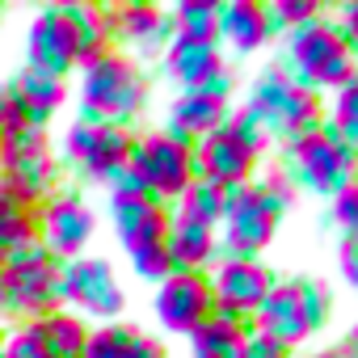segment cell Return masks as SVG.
<instances>
[{"instance_id": "cell-1", "label": "cell", "mask_w": 358, "mask_h": 358, "mask_svg": "<svg viewBox=\"0 0 358 358\" xmlns=\"http://www.w3.org/2000/svg\"><path fill=\"white\" fill-rule=\"evenodd\" d=\"M76 118L89 122H110V127H131L148 110L152 80L143 64H135L122 51H106L101 59L76 68Z\"/></svg>"}, {"instance_id": "cell-2", "label": "cell", "mask_w": 358, "mask_h": 358, "mask_svg": "<svg viewBox=\"0 0 358 358\" xmlns=\"http://www.w3.org/2000/svg\"><path fill=\"white\" fill-rule=\"evenodd\" d=\"M333 312L329 287L316 278H278L270 287V295L262 299V308L253 312L249 329L266 341H274L287 354H299L312 345V337L324 333Z\"/></svg>"}, {"instance_id": "cell-3", "label": "cell", "mask_w": 358, "mask_h": 358, "mask_svg": "<svg viewBox=\"0 0 358 358\" xmlns=\"http://www.w3.org/2000/svg\"><path fill=\"white\" fill-rule=\"evenodd\" d=\"M282 68L312 93L329 97L341 85L358 76V59L341 34V26L324 13L320 22H308L291 34H282Z\"/></svg>"}, {"instance_id": "cell-4", "label": "cell", "mask_w": 358, "mask_h": 358, "mask_svg": "<svg viewBox=\"0 0 358 358\" xmlns=\"http://www.w3.org/2000/svg\"><path fill=\"white\" fill-rule=\"evenodd\" d=\"M241 106L266 127L270 143H291V139L312 135V131L324 127V97L303 89L282 64L266 68L253 80V89H249V97Z\"/></svg>"}, {"instance_id": "cell-5", "label": "cell", "mask_w": 358, "mask_h": 358, "mask_svg": "<svg viewBox=\"0 0 358 358\" xmlns=\"http://www.w3.org/2000/svg\"><path fill=\"white\" fill-rule=\"evenodd\" d=\"M131 143L135 131L131 127H110V122H89V118H72L64 127V135L55 139V156L64 164V173L76 186H114L127 173L131 160Z\"/></svg>"}, {"instance_id": "cell-6", "label": "cell", "mask_w": 358, "mask_h": 358, "mask_svg": "<svg viewBox=\"0 0 358 358\" xmlns=\"http://www.w3.org/2000/svg\"><path fill=\"white\" fill-rule=\"evenodd\" d=\"M68 186V173L55 156V139L47 127H26L0 143V190L22 207H38Z\"/></svg>"}, {"instance_id": "cell-7", "label": "cell", "mask_w": 358, "mask_h": 358, "mask_svg": "<svg viewBox=\"0 0 358 358\" xmlns=\"http://www.w3.org/2000/svg\"><path fill=\"white\" fill-rule=\"evenodd\" d=\"M127 177L152 194L156 203L173 207L194 182H199V169H194V143H182L177 135H169L164 127L156 131H135L131 143V160H127Z\"/></svg>"}, {"instance_id": "cell-8", "label": "cell", "mask_w": 358, "mask_h": 358, "mask_svg": "<svg viewBox=\"0 0 358 358\" xmlns=\"http://www.w3.org/2000/svg\"><path fill=\"white\" fill-rule=\"evenodd\" d=\"M59 266L64 262H55L43 245H30L0 266V324H30L59 308Z\"/></svg>"}, {"instance_id": "cell-9", "label": "cell", "mask_w": 358, "mask_h": 358, "mask_svg": "<svg viewBox=\"0 0 358 358\" xmlns=\"http://www.w3.org/2000/svg\"><path fill=\"white\" fill-rule=\"evenodd\" d=\"M282 164L295 177L299 194H316V199H333L341 186H350L358 177V152L350 143H341L333 131H312L299 135L291 143H282Z\"/></svg>"}, {"instance_id": "cell-10", "label": "cell", "mask_w": 358, "mask_h": 358, "mask_svg": "<svg viewBox=\"0 0 358 358\" xmlns=\"http://www.w3.org/2000/svg\"><path fill=\"white\" fill-rule=\"evenodd\" d=\"M59 308L85 316L89 324H110L122 320L127 312V287L114 270L110 257L85 253L59 266Z\"/></svg>"}, {"instance_id": "cell-11", "label": "cell", "mask_w": 358, "mask_h": 358, "mask_svg": "<svg viewBox=\"0 0 358 358\" xmlns=\"http://www.w3.org/2000/svg\"><path fill=\"white\" fill-rule=\"evenodd\" d=\"M101 228V215L97 207L85 199L80 186H64L59 194H51L47 203L34 207V232H38V245L55 257V262H72V257H85L93 236Z\"/></svg>"}, {"instance_id": "cell-12", "label": "cell", "mask_w": 358, "mask_h": 358, "mask_svg": "<svg viewBox=\"0 0 358 358\" xmlns=\"http://www.w3.org/2000/svg\"><path fill=\"white\" fill-rule=\"evenodd\" d=\"M282 215L257 194V186L224 190V220H220V257H262L278 241Z\"/></svg>"}, {"instance_id": "cell-13", "label": "cell", "mask_w": 358, "mask_h": 358, "mask_svg": "<svg viewBox=\"0 0 358 358\" xmlns=\"http://www.w3.org/2000/svg\"><path fill=\"white\" fill-rule=\"evenodd\" d=\"M106 215L114 228V241L122 245V253H143L169 241V207L156 203L152 194H143L131 177L122 173L118 182L106 190Z\"/></svg>"}, {"instance_id": "cell-14", "label": "cell", "mask_w": 358, "mask_h": 358, "mask_svg": "<svg viewBox=\"0 0 358 358\" xmlns=\"http://www.w3.org/2000/svg\"><path fill=\"white\" fill-rule=\"evenodd\" d=\"M207 282H211V299H215L220 316L253 320V312L262 308V299L270 295L278 274L262 257H220L207 270Z\"/></svg>"}, {"instance_id": "cell-15", "label": "cell", "mask_w": 358, "mask_h": 358, "mask_svg": "<svg viewBox=\"0 0 358 358\" xmlns=\"http://www.w3.org/2000/svg\"><path fill=\"white\" fill-rule=\"evenodd\" d=\"M262 152L232 127L224 122L215 135L199 139L194 143V169H199V182L215 186V190H236V186H249L257 169H262Z\"/></svg>"}, {"instance_id": "cell-16", "label": "cell", "mask_w": 358, "mask_h": 358, "mask_svg": "<svg viewBox=\"0 0 358 358\" xmlns=\"http://www.w3.org/2000/svg\"><path fill=\"white\" fill-rule=\"evenodd\" d=\"M110 9V43L114 51L131 55L135 64L143 59H160L164 47L173 43V22L164 5L152 0H122V5H106Z\"/></svg>"}, {"instance_id": "cell-17", "label": "cell", "mask_w": 358, "mask_h": 358, "mask_svg": "<svg viewBox=\"0 0 358 358\" xmlns=\"http://www.w3.org/2000/svg\"><path fill=\"white\" fill-rule=\"evenodd\" d=\"M152 316H156V324L169 337H190L207 316H215V299H211L207 274L173 270L164 282H156V291H152Z\"/></svg>"}, {"instance_id": "cell-18", "label": "cell", "mask_w": 358, "mask_h": 358, "mask_svg": "<svg viewBox=\"0 0 358 358\" xmlns=\"http://www.w3.org/2000/svg\"><path fill=\"white\" fill-rule=\"evenodd\" d=\"M164 76L177 85V93L186 89H211V93H236V76L228 68V55L220 43H190V38H173L160 55Z\"/></svg>"}, {"instance_id": "cell-19", "label": "cell", "mask_w": 358, "mask_h": 358, "mask_svg": "<svg viewBox=\"0 0 358 358\" xmlns=\"http://www.w3.org/2000/svg\"><path fill=\"white\" fill-rule=\"evenodd\" d=\"M22 51H26V68L47 72V76H59V80H68V76L80 68V64H76L72 30H68L59 5H43V9L30 17L26 38H22Z\"/></svg>"}, {"instance_id": "cell-20", "label": "cell", "mask_w": 358, "mask_h": 358, "mask_svg": "<svg viewBox=\"0 0 358 358\" xmlns=\"http://www.w3.org/2000/svg\"><path fill=\"white\" fill-rule=\"evenodd\" d=\"M236 101L228 93H211V89H186L169 101V114H164V131L177 135L182 143H199L207 135H215L228 118H232Z\"/></svg>"}, {"instance_id": "cell-21", "label": "cell", "mask_w": 358, "mask_h": 358, "mask_svg": "<svg viewBox=\"0 0 358 358\" xmlns=\"http://www.w3.org/2000/svg\"><path fill=\"white\" fill-rule=\"evenodd\" d=\"M274 26L266 0H224L220 5V51L224 55H257L270 47Z\"/></svg>"}, {"instance_id": "cell-22", "label": "cell", "mask_w": 358, "mask_h": 358, "mask_svg": "<svg viewBox=\"0 0 358 358\" xmlns=\"http://www.w3.org/2000/svg\"><path fill=\"white\" fill-rule=\"evenodd\" d=\"M9 89L17 93V101H22L30 127H47V131H51V118L72 101V85H68V80L47 76V72H34V68H26V64L9 76Z\"/></svg>"}, {"instance_id": "cell-23", "label": "cell", "mask_w": 358, "mask_h": 358, "mask_svg": "<svg viewBox=\"0 0 358 358\" xmlns=\"http://www.w3.org/2000/svg\"><path fill=\"white\" fill-rule=\"evenodd\" d=\"M85 358H169L164 341L143 333L131 320H110V324H93Z\"/></svg>"}, {"instance_id": "cell-24", "label": "cell", "mask_w": 358, "mask_h": 358, "mask_svg": "<svg viewBox=\"0 0 358 358\" xmlns=\"http://www.w3.org/2000/svg\"><path fill=\"white\" fill-rule=\"evenodd\" d=\"M64 22L72 30V43H76V64H93L101 59L106 51H114L110 43V9L97 5V0H64Z\"/></svg>"}, {"instance_id": "cell-25", "label": "cell", "mask_w": 358, "mask_h": 358, "mask_svg": "<svg viewBox=\"0 0 358 358\" xmlns=\"http://www.w3.org/2000/svg\"><path fill=\"white\" fill-rule=\"evenodd\" d=\"M169 257L173 270H186V274H207L220 262V232L190 224V220H173L169 215Z\"/></svg>"}, {"instance_id": "cell-26", "label": "cell", "mask_w": 358, "mask_h": 358, "mask_svg": "<svg viewBox=\"0 0 358 358\" xmlns=\"http://www.w3.org/2000/svg\"><path fill=\"white\" fill-rule=\"evenodd\" d=\"M249 341H253L249 320H232L215 312L186 337V354L190 358H245Z\"/></svg>"}, {"instance_id": "cell-27", "label": "cell", "mask_w": 358, "mask_h": 358, "mask_svg": "<svg viewBox=\"0 0 358 358\" xmlns=\"http://www.w3.org/2000/svg\"><path fill=\"white\" fill-rule=\"evenodd\" d=\"M30 329H34V337L43 341V350L51 358H85V345H89V333H93V324L85 316L68 312V308L43 312L38 320H30Z\"/></svg>"}, {"instance_id": "cell-28", "label": "cell", "mask_w": 358, "mask_h": 358, "mask_svg": "<svg viewBox=\"0 0 358 358\" xmlns=\"http://www.w3.org/2000/svg\"><path fill=\"white\" fill-rule=\"evenodd\" d=\"M173 38L190 43H220V0H177L169 9Z\"/></svg>"}, {"instance_id": "cell-29", "label": "cell", "mask_w": 358, "mask_h": 358, "mask_svg": "<svg viewBox=\"0 0 358 358\" xmlns=\"http://www.w3.org/2000/svg\"><path fill=\"white\" fill-rule=\"evenodd\" d=\"M38 245V232H34V207H22L13 194L0 190V266L9 257H17L22 249Z\"/></svg>"}, {"instance_id": "cell-30", "label": "cell", "mask_w": 358, "mask_h": 358, "mask_svg": "<svg viewBox=\"0 0 358 358\" xmlns=\"http://www.w3.org/2000/svg\"><path fill=\"white\" fill-rule=\"evenodd\" d=\"M173 220H190V224H203V228H215L220 232V220H224V190L207 186V182H194L182 199L169 207Z\"/></svg>"}, {"instance_id": "cell-31", "label": "cell", "mask_w": 358, "mask_h": 358, "mask_svg": "<svg viewBox=\"0 0 358 358\" xmlns=\"http://www.w3.org/2000/svg\"><path fill=\"white\" fill-rule=\"evenodd\" d=\"M324 131H333L341 143L358 152V76L324 97Z\"/></svg>"}, {"instance_id": "cell-32", "label": "cell", "mask_w": 358, "mask_h": 358, "mask_svg": "<svg viewBox=\"0 0 358 358\" xmlns=\"http://www.w3.org/2000/svg\"><path fill=\"white\" fill-rule=\"evenodd\" d=\"M253 186H257V194L282 215V211H291L295 207V199H299V186H295V177L287 173V164L282 160H262V169H257V177H253Z\"/></svg>"}, {"instance_id": "cell-33", "label": "cell", "mask_w": 358, "mask_h": 358, "mask_svg": "<svg viewBox=\"0 0 358 358\" xmlns=\"http://www.w3.org/2000/svg\"><path fill=\"white\" fill-rule=\"evenodd\" d=\"M266 13H270L274 34H291V30H299L308 22H320L324 5H320V0H270Z\"/></svg>"}, {"instance_id": "cell-34", "label": "cell", "mask_w": 358, "mask_h": 358, "mask_svg": "<svg viewBox=\"0 0 358 358\" xmlns=\"http://www.w3.org/2000/svg\"><path fill=\"white\" fill-rule=\"evenodd\" d=\"M329 203V211H324V220L341 232V241H354L358 236V177L350 186H341L333 199H324Z\"/></svg>"}, {"instance_id": "cell-35", "label": "cell", "mask_w": 358, "mask_h": 358, "mask_svg": "<svg viewBox=\"0 0 358 358\" xmlns=\"http://www.w3.org/2000/svg\"><path fill=\"white\" fill-rule=\"evenodd\" d=\"M0 358H51V354L43 350L30 324H13V329H0Z\"/></svg>"}, {"instance_id": "cell-36", "label": "cell", "mask_w": 358, "mask_h": 358, "mask_svg": "<svg viewBox=\"0 0 358 358\" xmlns=\"http://www.w3.org/2000/svg\"><path fill=\"white\" fill-rule=\"evenodd\" d=\"M30 127V118H26V110H22V101H17V93L9 89V80L0 85V143L5 139H13L17 131H26Z\"/></svg>"}, {"instance_id": "cell-37", "label": "cell", "mask_w": 358, "mask_h": 358, "mask_svg": "<svg viewBox=\"0 0 358 358\" xmlns=\"http://www.w3.org/2000/svg\"><path fill=\"white\" fill-rule=\"evenodd\" d=\"M337 274H341V282L358 295V236L337 245Z\"/></svg>"}, {"instance_id": "cell-38", "label": "cell", "mask_w": 358, "mask_h": 358, "mask_svg": "<svg viewBox=\"0 0 358 358\" xmlns=\"http://www.w3.org/2000/svg\"><path fill=\"white\" fill-rule=\"evenodd\" d=\"M333 22L341 26V34H345V43H350V51H354V59H358V0H350V5H341Z\"/></svg>"}, {"instance_id": "cell-39", "label": "cell", "mask_w": 358, "mask_h": 358, "mask_svg": "<svg viewBox=\"0 0 358 358\" xmlns=\"http://www.w3.org/2000/svg\"><path fill=\"white\" fill-rule=\"evenodd\" d=\"M291 358H358V350L350 341H329V345H308V350H299Z\"/></svg>"}, {"instance_id": "cell-40", "label": "cell", "mask_w": 358, "mask_h": 358, "mask_svg": "<svg viewBox=\"0 0 358 358\" xmlns=\"http://www.w3.org/2000/svg\"><path fill=\"white\" fill-rule=\"evenodd\" d=\"M245 358H291V354H287V350H278L274 341H266V337H257V333H253V341H249Z\"/></svg>"}, {"instance_id": "cell-41", "label": "cell", "mask_w": 358, "mask_h": 358, "mask_svg": "<svg viewBox=\"0 0 358 358\" xmlns=\"http://www.w3.org/2000/svg\"><path fill=\"white\" fill-rule=\"evenodd\" d=\"M345 341H350V345H354V350H358V320H354V324H350V337H345Z\"/></svg>"}, {"instance_id": "cell-42", "label": "cell", "mask_w": 358, "mask_h": 358, "mask_svg": "<svg viewBox=\"0 0 358 358\" xmlns=\"http://www.w3.org/2000/svg\"><path fill=\"white\" fill-rule=\"evenodd\" d=\"M0 17H5V9H0Z\"/></svg>"}]
</instances>
